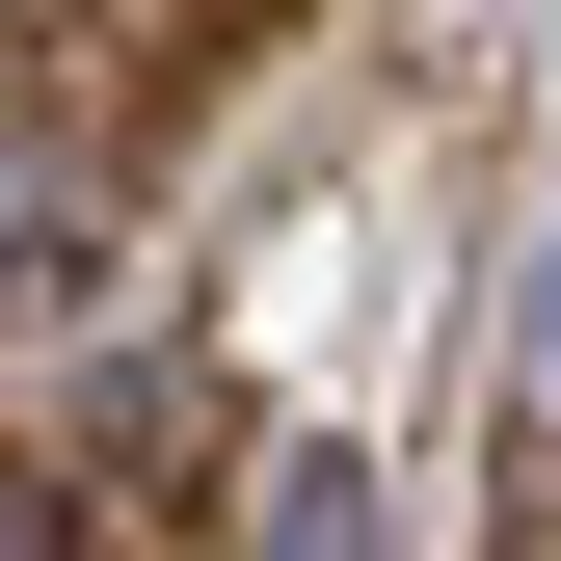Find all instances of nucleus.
Masks as SVG:
<instances>
[{
	"label": "nucleus",
	"instance_id": "nucleus-1",
	"mask_svg": "<svg viewBox=\"0 0 561 561\" xmlns=\"http://www.w3.org/2000/svg\"><path fill=\"white\" fill-rule=\"evenodd\" d=\"M0 561H107V535H81V508H54V481H0Z\"/></svg>",
	"mask_w": 561,
	"mask_h": 561
}]
</instances>
